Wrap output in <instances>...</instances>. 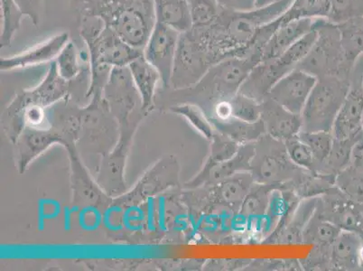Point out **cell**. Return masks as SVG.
<instances>
[{
  "label": "cell",
  "instance_id": "1",
  "mask_svg": "<svg viewBox=\"0 0 363 271\" xmlns=\"http://www.w3.org/2000/svg\"><path fill=\"white\" fill-rule=\"evenodd\" d=\"M104 98L118 121L120 138L113 150L102 157L97 183L108 196L116 198L126 192L127 158L138 125L148 112L142 108L141 98L128 66L112 69Z\"/></svg>",
  "mask_w": 363,
  "mask_h": 271
},
{
  "label": "cell",
  "instance_id": "2",
  "mask_svg": "<svg viewBox=\"0 0 363 271\" xmlns=\"http://www.w3.org/2000/svg\"><path fill=\"white\" fill-rule=\"evenodd\" d=\"M292 1L280 0L246 11L222 9L213 24L197 28L202 31L216 64L226 58L247 57L256 55L253 45L259 28L281 16Z\"/></svg>",
  "mask_w": 363,
  "mask_h": 271
},
{
  "label": "cell",
  "instance_id": "3",
  "mask_svg": "<svg viewBox=\"0 0 363 271\" xmlns=\"http://www.w3.org/2000/svg\"><path fill=\"white\" fill-rule=\"evenodd\" d=\"M84 109L67 97L46 110L45 121L38 127H26L14 143L16 166L19 173L55 144L75 145L84 126Z\"/></svg>",
  "mask_w": 363,
  "mask_h": 271
},
{
  "label": "cell",
  "instance_id": "4",
  "mask_svg": "<svg viewBox=\"0 0 363 271\" xmlns=\"http://www.w3.org/2000/svg\"><path fill=\"white\" fill-rule=\"evenodd\" d=\"M90 69H84L72 81L65 80L52 61L48 74L40 84L33 90L23 91L3 112L1 125L9 140L15 143L26 127H38L45 121L46 110L56 102L72 97L74 87H80L87 81Z\"/></svg>",
  "mask_w": 363,
  "mask_h": 271
},
{
  "label": "cell",
  "instance_id": "5",
  "mask_svg": "<svg viewBox=\"0 0 363 271\" xmlns=\"http://www.w3.org/2000/svg\"><path fill=\"white\" fill-rule=\"evenodd\" d=\"M79 18L100 19L135 48L146 45L157 22L155 0H72Z\"/></svg>",
  "mask_w": 363,
  "mask_h": 271
},
{
  "label": "cell",
  "instance_id": "6",
  "mask_svg": "<svg viewBox=\"0 0 363 271\" xmlns=\"http://www.w3.org/2000/svg\"><path fill=\"white\" fill-rule=\"evenodd\" d=\"M79 33L89 51L90 90H104L114 67H126L143 55V50L128 45L100 19L79 18Z\"/></svg>",
  "mask_w": 363,
  "mask_h": 271
},
{
  "label": "cell",
  "instance_id": "7",
  "mask_svg": "<svg viewBox=\"0 0 363 271\" xmlns=\"http://www.w3.org/2000/svg\"><path fill=\"white\" fill-rule=\"evenodd\" d=\"M262 62V55L230 57L217 62L194 87L186 89L203 99L200 105L207 114L216 101L233 97L239 92L250 71Z\"/></svg>",
  "mask_w": 363,
  "mask_h": 271
},
{
  "label": "cell",
  "instance_id": "8",
  "mask_svg": "<svg viewBox=\"0 0 363 271\" xmlns=\"http://www.w3.org/2000/svg\"><path fill=\"white\" fill-rule=\"evenodd\" d=\"M313 28L318 33V38L311 51L296 68L316 78L323 76L351 78L353 68L345 60L338 26L328 18H315Z\"/></svg>",
  "mask_w": 363,
  "mask_h": 271
},
{
  "label": "cell",
  "instance_id": "9",
  "mask_svg": "<svg viewBox=\"0 0 363 271\" xmlns=\"http://www.w3.org/2000/svg\"><path fill=\"white\" fill-rule=\"evenodd\" d=\"M350 84V79L337 76L318 78L301 114V131L332 132Z\"/></svg>",
  "mask_w": 363,
  "mask_h": 271
},
{
  "label": "cell",
  "instance_id": "10",
  "mask_svg": "<svg viewBox=\"0 0 363 271\" xmlns=\"http://www.w3.org/2000/svg\"><path fill=\"white\" fill-rule=\"evenodd\" d=\"M214 65L216 62L202 31L193 26L178 39L170 87L176 91L194 87Z\"/></svg>",
  "mask_w": 363,
  "mask_h": 271
},
{
  "label": "cell",
  "instance_id": "11",
  "mask_svg": "<svg viewBox=\"0 0 363 271\" xmlns=\"http://www.w3.org/2000/svg\"><path fill=\"white\" fill-rule=\"evenodd\" d=\"M305 171L290 160L285 142L267 134L255 142L250 174L256 183L282 187L298 179Z\"/></svg>",
  "mask_w": 363,
  "mask_h": 271
},
{
  "label": "cell",
  "instance_id": "12",
  "mask_svg": "<svg viewBox=\"0 0 363 271\" xmlns=\"http://www.w3.org/2000/svg\"><path fill=\"white\" fill-rule=\"evenodd\" d=\"M179 164L174 157L162 158L156 166L147 171L133 190L115 198L114 203L120 206H133L146 198L155 196L179 184Z\"/></svg>",
  "mask_w": 363,
  "mask_h": 271
},
{
  "label": "cell",
  "instance_id": "13",
  "mask_svg": "<svg viewBox=\"0 0 363 271\" xmlns=\"http://www.w3.org/2000/svg\"><path fill=\"white\" fill-rule=\"evenodd\" d=\"M350 90L340 109L332 133L336 140H351L362 130L363 67L356 62L350 78Z\"/></svg>",
  "mask_w": 363,
  "mask_h": 271
},
{
  "label": "cell",
  "instance_id": "14",
  "mask_svg": "<svg viewBox=\"0 0 363 271\" xmlns=\"http://www.w3.org/2000/svg\"><path fill=\"white\" fill-rule=\"evenodd\" d=\"M179 35V33L157 21L143 48L144 57L160 72L164 88H169L171 85Z\"/></svg>",
  "mask_w": 363,
  "mask_h": 271
},
{
  "label": "cell",
  "instance_id": "15",
  "mask_svg": "<svg viewBox=\"0 0 363 271\" xmlns=\"http://www.w3.org/2000/svg\"><path fill=\"white\" fill-rule=\"evenodd\" d=\"M316 81L315 76L296 68L284 75L267 97L292 114L301 115Z\"/></svg>",
  "mask_w": 363,
  "mask_h": 271
},
{
  "label": "cell",
  "instance_id": "16",
  "mask_svg": "<svg viewBox=\"0 0 363 271\" xmlns=\"http://www.w3.org/2000/svg\"><path fill=\"white\" fill-rule=\"evenodd\" d=\"M315 214L342 231L356 233L363 214V204L349 199L335 187L318 198Z\"/></svg>",
  "mask_w": 363,
  "mask_h": 271
},
{
  "label": "cell",
  "instance_id": "17",
  "mask_svg": "<svg viewBox=\"0 0 363 271\" xmlns=\"http://www.w3.org/2000/svg\"><path fill=\"white\" fill-rule=\"evenodd\" d=\"M255 154L254 143L240 145L239 150L230 160L210 167H202L192 180L186 182L184 187L188 190L213 186L219 182L228 179L243 172H250L252 161Z\"/></svg>",
  "mask_w": 363,
  "mask_h": 271
},
{
  "label": "cell",
  "instance_id": "18",
  "mask_svg": "<svg viewBox=\"0 0 363 271\" xmlns=\"http://www.w3.org/2000/svg\"><path fill=\"white\" fill-rule=\"evenodd\" d=\"M69 157L71 161L72 183L74 184V197L75 203L94 206L105 209L113 203V197L108 194L99 184L95 183L89 176L84 166H82L80 157L77 153L75 145L67 148Z\"/></svg>",
  "mask_w": 363,
  "mask_h": 271
},
{
  "label": "cell",
  "instance_id": "19",
  "mask_svg": "<svg viewBox=\"0 0 363 271\" xmlns=\"http://www.w3.org/2000/svg\"><path fill=\"white\" fill-rule=\"evenodd\" d=\"M69 41H70V36L68 33H60L41 44L33 46L21 54L11 56V57L1 58L0 69L1 72L13 71L55 61Z\"/></svg>",
  "mask_w": 363,
  "mask_h": 271
},
{
  "label": "cell",
  "instance_id": "20",
  "mask_svg": "<svg viewBox=\"0 0 363 271\" xmlns=\"http://www.w3.org/2000/svg\"><path fill=\"white\" fill-rule=\"evenodd\" d=\"M255 183L250 172H243L208 188L210 206L225 208L237 214L244 198Z\"/></svg>",
  "mask_w": 363,
  "mask_h": 271
},
{
  "label": "cell",
  "instance_id": "21",
  "mask_svg": "<svg viewBox=\"0 0 363 271\" xmlns=\"http://www.w3.org/2000/svg\"><path fill=\"white\" fill-rule=\"evenodd\" d=\"M290 71L278 58L260 62L250 71L239 92L262 104L277 82Z\"/></svg>",
  "mask_w": 363,
  "mask_h": 271
},
{
  "label": "cell",
  "instance_id": "22",
  "mask_svg": "<svg viewBox=\"0 0 363 271\" xmlns=\"http://www.w3.org/2000/svg\"><path fill=\"white\" fill-rule=\"evenodd\" d=\"M266 134L285 142L302 131L301 115L292 114L267 97L262 102V117Z\"/></svg>",
  "mask_w": 363,
  "mask_h": 271
},
{
  "label": "cell",
  "instance_id": "23",
  "mask_svg": "<svg viewBox=\"0 0 363 271\" xmlns=\"http://www.w3.org/2000/svg\"><path fill=\"white\" fill-rule=\"evenodd\" d=\"M318 198H306L300 201L292 216L281 227L278 228L267 239L266 243L294 244L303 243V233L308 221L315 213Z\"/></svg>",
  "mask_w": 363,
  "mask_h": 271
},
{
  "label": "cell",
  "instance_id": "24",
  "mask_svg": "<svg viewBox=\"0 0 363 271\" xmlns=\"http://www.w3.org/2000/svg\"><path fill=\"white\" fill-rule=\"evenodd\" d=\"M313 19L302 18L279 26L264 46L262 62L280 57L293 44L313 29Z\"/></svg>",
  "mask_w": 363,
  "mask_h": 271
},
{
  "label": "cell",
  "instance_id": "25",
  "mask_svg": "<svg viewBox=\"0 0 363 271\" xmlns=\"http://www.w3.org/2000/svg\"><path fill=\"white\" fill-rule=\"evenodd\" d=\"M128 69L140 94L142 108L150 114L154 108L157 84L161 81L160 72L144 57V55L132 62L128 65Z\"/></svg>",
  "mask_w": 363,
  "mask_h": 271
},
{
  "label": "cell",
  "instance_id": "26",
  "mask_svg": "<svg viewBox=\"0 0 363 271\" xmlns=\"http://www.w3.org/2000/svg\"><path fill=\"white\" fill-rule=\"evenodd\" d=\"M362 243L363 240L358 233L342 231L330 247V267L345 270L357 269Z\"/></svg>",
  "mask_w": 363,
  "mask_h": 271
},
{
  "label": "cell",
  "instance_id": "27",
  "mask_svg": "<svg viewBox=\"0 0 363 271\" xmlns=\"http://www.w3.org/2000/svg\"><path fill=\"white\" fill-rule=\"evenodd\" d=\"M157 21L183 34L192 29L190 0H155Z\"/></svg>",
  "mask_w": 363,
  "mask_h": 271
},
{
  "label": "cell",
  "instance_id": "28",
  "mask_svg": "<svg viewBox=\"0 0 363 271\" xmlns=\"http://www.w3.org/2000/svg\"><path fill=\"white\" fill-rule=\"evenodd\" d=\"M211 123L218 132L232 138L239 145L254 143L266 134L262 120L247 122L232 117L225 121H211Z\"/></svg>",
  "mask_w": 363,
  "mask_h": 271
},
{
  "label": "cell",
  "instance_id": "29",
  "mask_svg": "<svg viewBox=\"0 0 363 271\" xmlns=\"http://www.w3.org/2000/svg\"><path fill=\"white\" fill-rule=\"evenodd\" d=\"M337 26L345 60L353 68L363 56V18H353Z\"/></svg>",
  "mask_w": 363,
  "mask_h": 271
},
{
  "label": "cell",
  "instance_id": "30",
  "mask_svg": "<svg viewBox=\"0 0 363 271\" xmlns=\"http://www.w3.org/2000/svg\"><path fill=\"white\" fill-rule=\"evenodd\" d=\"M276 186L254 183L240 207L238 214L247 221L259 219L266 214L269 206L270 194Z\"/></svg>",
  "mask_w": 363,
  "mask_h": 271
},
{
  "label": "cell",
  "instance_id": "31",
  "mask_svg": "<svg viewBox=\"0 0 363 271\" xmlns=\"http://www.w3.org/2000/svg\"><path fill=\"white\" fill-rule=\"evenodd\" d=\"M332 0H293L279 21L280 26L302 18H328Z\"/></svg>",
  "mask_w": 363,
  "mask_h": 271
},
{
  "label": "cell",
  "instance_id": "32",
  "mask_svg": "<svg viewBox=\"0 0 363 271\" xmlns=\"http://www.w3.org/2000/svg\"><path fill=\"white\" fill-rule=\"evenodd\" d=\"M341 231L335 224L315 213L303 231V243H311L315 247L330 248Z\"/></svg>",
  "mask_w": 363,
  "mask_h": 271
},
{
  "label": "cell",
  "instance_id": "33",
  "mask_svg": "<svg viewBox=\"0 0 363 271\" xmlns=\"http://www.w3.org/2000/svg\"><path fill=\"white\" fill-rule=\"evenodd\" d=\"M169 110L174 114L186 118L190 125L193 126L194 130L199 132L207 140H212L213 135L216 134V128L200 106L190 104V102H183V104L171 106Z\"/></svg>",
  "mask_w": 363,
  "mask_h": 271
},
{
  "label": "cell",
  "instance_id": "34",
  "mask_svg": "<svg viewBox=\"0 0 363 271\" xmlns=\"http://www.w3.org/2000/svg\"><path fill=\"white\" fill-rule=\"evenodd\" d=\"M1 8V39L2 48L11 45L16 33L21 26L23 13L16 4V0H0Z\"/></svg>",
  "mask_w": 363,
  "mask_h": 271
},
{
  "label": "cell",
  "instance_id": "35",
  "mask_svg": "<svg viewBox=\"0 0 363 271\" xmlns=\"http://www.w3.org/2000/svg\"><path fill=\"white\" fill-rule=\"evenodd\" d=\"M354 138H351V140H336L335 138L331 152H330L328 160L323 164L319 174L336 176L340 172L349 167Z\"/></svg>",
  "mask_w": 363,
  "mask_h": 271
},
{
  "label": "cell",
  "instance_id": "36",
  "mask_svg": "<svg viewBox=\"0 0 363 271\" xmlns=\"http://www.w3.org/2000/svg\"><path fill=\"white\" fill-rule=\"evenodd\" d=\"M335 187L349 199L363 204V173L349 166L335 177Z\"/></svg>",
  "mask_w": 363,
  "mask_h": 271
},
{
  "label": "cell",
  "instance_id": "37",
  "mask_svg": "<svg viewBox=\"0 0 363 271\" xmlns=\"http://www.w3.org/2000/svg\"><path fill=\"white\" fill-rule=\"evenodd\" d=\"M298 138L312 150L313 156L318 162L320 170L323 164L328 160L330 152H331L333 140L332 132L326 131H300Z\"/></svg>",
  "mask_w": 363,
  "mask_h": 271
},
{
  "label": "cell",
  "instance_id": "38",
  "mask_svg": "<svg viewBox=\"0 0 363 271\" xmlns=\"http://www.w3.org/2000/svg\"><path fill=\"white\" fill-rule=\"evenodd\" d=\"M210 152L203 167H210L230 160L239 150L240 145L216 131L210 140Z\"/></svg>",
  "mask_w": 363,
  "mask_h": 271
},
{
  "label": "cell",
  "instance_id": "39",
  "mask_svg": "<svg viewBox=\"0 0 363 271\" xmlns=\"http://www.w3.org/2000/svg\"><path fill=\"white\" fill-rule=\"evenodd\" d=\"M286 152L290 160L302 170L318 174L319 164L310 148L298 138V136L285 141Z\"/></svg>",
  "mask_w": 363,
  "mask_h": 271
},
{
  "label": "cell",
  "instance_id": "40",
  "mask_svg": "<svg viewBox=\"0 0 363 271\" xmlns=\"http://www.w3.org/2000/svg\"><path fill=\"white\" fill-rule=\"evenodd\" d=\"M318 38V33L315 29H312L308 34L302 36L298 41L293 44L284 54L279 57V60L282 62L284 65L289 68L290 70H294L298 67V65L301 62L306 55L311 51L313 44Z\"/></svg>",
  "mask_w": 363,
  "mask_h": 271
},
{
  "label": "cell",
  "instance_id": "41",
  "mask_svg": "<svg viewBox=\"0 0 363 271\" xmlns=\"http://www.w3.org/2000/svg\"><path fill=\"white\" fill-rule=\"evenodd\" d=\"M59 74L65 80L72 81L84 71L79 62V52L74 42L69 41L56 58Z\"/></svg>",
  "mask_w": 363,
  "mask_h": 271
},
{
  "label": "cell",
  "instance_id": "42",
  "mask_svg": "<svg viewBox=\"0 0 363 271\" xmlns=\"http://www.w3.org/2000/svg\"><path fill=\"white\" fill-rule=\"evenodd\" d=\"M232 117L247 122H256L262 117V104L238 92L230 99Z\"/></svg>",
  "mask_w": 363,
  "mask_h": 271
},
{
  "label": "cell",
  "instance_id": "43",
  "mask_svg": "<svg viewBox=\"0 0 363 271\" xmlns=\"http://www.w3.org/2000/svg\"><path fill=\"white\" fill-rule=\"evenodd\" d=\"M358 18H363V0H332L329 21L338 25Z\"/></svg>",
  "mask_w": 363,
  "mask_h": 271
},
{
  "label": "cell",
  "instance_id": "44",
  "mask_svg": "<svg viewBox=\"0 0 363 271\" xmlns=\"http://www.w3.org/2000/svg\"><path fill=\"white\" fill-rule=\"evenodd\" d=\"M190 6L194 26L213 24L223 9L218 0H190Z\"/></svg>",
  "mask_w": 363,
  "mask_h": 271
},
{
  "label": "cell",
  "instance_id": "45",
  "mask_svg": "<svg viewBox=\"0 0 363 271\" xmlns=\"http://www.w3.org/2000/svg\"><path fill=\"white\" fill-rule=\"evenodd\" d=\"M23 15L28 16L33 25L40 24L44 14V0H16Z\"/></svg>",
  "mask_w": 363,
  "mask_h": 271
},
{
  "label": "cell",
  "instance_id": "46",
  "mask_svg": "<svg viewBox=\"0 0 363 271\" xmlns=\"http://www.w3.org/2000/svg\"><path fill=\"white\" fill-rule=\"evenodd\" d=\"M349 166L363 173V130L359 132L353 141Z\"/></svg>",
  "mask_w": 363,
  "mask_h": 271
},
{
  "label": "cell",
  "instance_id": "47",
  "mask_svg": "<svg viewBox=\"0 0 363 271\" xmlns=\"http://www.w3.org/2000/svg\"><path fill=\"white\" fill-rule=\"evenodd\" d=\"M223 9L246 11L255 9L256 0H218Z\"/></svg>",
  "mask_w": 363,
  "mask_h": 271
},
{
  "label": "cell",
  "instance_id": "48",
  "mask_svg": "<svg viewBox=\"0 0 363 271\" xmlns=\"http://www.w3.org/2000/svg\"><path fill=\"white\" fill-rule=\"evenodd\" d=\"M250 261L247 260H213V263L208 264L206 267L209 270H237L242 269V267H247L249 266Z\"/></svg>",
  "mask_w": 363,
  "mask_h": 271
},
{
  "label": "cell",
  "instance_id": "49",
  "mask_svg": "<svg viewBox=\"0 0 363 271\" xmlns=\"http://www.w3.org/2000/svg\"><path fill=\"white\" fill-rule=\"evenodd\" d=\"M280 1V0H256L255 9L263 8V6H269Z\"/></svg>",
  "mask_w": 363,
  "mask_h": 271
},
{
  "label": "cell",
  "instance_id": "50",
  "mask_svg": "<svg viewBox=\"0 0 363 271\" xmlns=\"http://www.w3.org/2000/svg\"><path fill=\"white\" fill-rule=\"evenodd\" d=\"M356 233H358L359 236H361L362 239L363 240V214L361 221H359L357 230H356Z\"/></svg>",
  "mask_w": 363,
  "mask_h": 271
},
{
  "label": "cell",
  "instance_id": "51",
  "mask_svg": "<svg viewBox=\"0 0 363 271\" xmlns=\"http://www.w3.org/2000/svg\"><path fill=\"white\" fill-rule=\"evenodd\" d=\"M362 130H363V118H362Z\"/></svg>",
  "mask_w": 363,
  "mask_h": 271
}]
</instances>
